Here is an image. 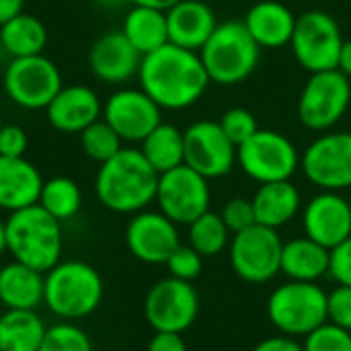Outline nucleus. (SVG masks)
<instances>
[{
  "label": "nucleus",
  "mask_w": 351,
  "mask_h": 351,
  "mask_svg": "<svg viewBox=\"0 0 351 351\" xmlns=\"http://www.w3.org/2000/svg\"><path fill=\"white\" fill-rule=\"evenodd\" d=\"M140 88L160 107L181 111L195 105L212 84L199 51L167 43L142 58Z\"/></svg>",
  "instance_id": "f257e3e1"
},
{
  "label": "nucleus",
  "mask_w": 351,
  "mask_h": 351,
  "mask_svg": "<svg viewBox=\"0 0 351 351\" xmlns=\"http://www.w3.org/2000/svg\"><path fill=\"white\" fill-rule=\"evenodd\" d=\"M158 173L140 148H121L101 162L95 179L99 202L115 214H138L156 199Z\"/></svg>",
  "instance_id": "f03ea898"
},
{
  "label": "nucleus",
  "mask_w": 351,
  "mask_h": 351,
  "mask_svg": "<svg viewBox=\"0 0 351 351\" xmlns=\"http://www.w3.org/2000/svg\"><path fill=\"white\" fill-rule=\"evenodd\" d=\"M6 249L14 261L45 274L62 261V222L39 204L10 212L6 220Z\"/></svg>",
  "instance_id": "7ed1b4c3"
},
{
  "label": "nucleus",
  "mask_w": 351,
  "mask_h": 351,
  "mask_svg": "<svg viewBox=\"0 0 351 351\" xmlns=\"http://www.w3.org/2000/svg\"><path fill=\"white\" fill-rule=\"evenodd\" d=\"M199 58L212 82L234 86L245 82L257 70L261 47L243 21H224L218 23L210 39L204 43Z\"/></svg>",
  "instance_id": "20e7f679"
},
{
  "label": "nucleus",
  "mask_w": 351,
  "mask_h": 351,
  "mask_svg": "<svg viewBox=\"0 0 351 351\" xmlns=\"http://www.w3.org/2000/svg\"><path fill=\"white\" fill-rule=\"evenodd\" d=\"M103 300V280L84 261H60L45 271L43 304L64 321H78L93 315Z\"/></svg>",
  "instance_id": "39448f33"
},
{
  "label": "nucleus",
  "mask_w": 351,
  "mask_h": 351,
  "mask_svg": "<svg viewBox=\"0 0 351 351\" xmlns=\"http://www.w3.org/2000/svg\"><path fill=\"white\" fill-rule=\"evenodd\" d=\"M267 317L282 335L306 337L327 323V292L315 282L288 280L269 294Z\"/></svg>",
  "instance_id": "423d86ee"
},
{
  "label": "nucleus",
  "mask_w": 351,
  "mask_h": 351,
  "mask_svg": "<svg viewBox=\"0 0 351 351\" xmlns=\"http://www.w3.org/2000/svg\"><path fill=\"white\" fill-rule=\"evenodd\" d=\"M237 165L259 185L290 181L300 167V152L282 132L259 128L237 148Z\"/></svg>",
  "instance_id": "0eeeda50"
},
{
  "label": "nucleus",
  "mask_w": 351,
  "mask_h": 351,
  "mask_svg": "<svg viewBox=\"0 0 351 351\" xmlns=\"http://www.w3.org/2000/svg\"><path fill=\"white\" fill-rule=\"evenodd\" d=\"M350 103L351 80L343 72H313L298 97V119L306 130L323 134L341 121Z\"/></svg>",
  "instance_id": "6e6552de"
},
{
  "label": "nucleus",
  "mask_w": 351,
  "mask_h": 351,
  "mask_svg": "<svg viewBox=\"0 0 351 351\" xmlns=\"http://www.w3.org/2000/svg\"><path fill=\"white\" fill-rule=\"evenodd\" d=\"M282 249L284 241L276 228L253 224L230 239L232 271L247 284H267L282 274Z\"/></svg>",
  "instance_id": "1a4fd4ad"
},
{
  "label": "nucleus",
  "mask_w": 351,
  "mask_h": 351,
  "mask_svg": "<svg viewBox=\"0 0 351 351\" xmlns=\"http://www.w3.org/2000/svg\"><path fill=\"white\" fill-rule=\"evenodd\" d=\"M343 41L346 39L335 16L315 8L296 16L290 47L296 62L313 74L337 68Z\"/></svg>",
  "instance_id": "9d476101"
},
{
  "label": "nucleus",
  "mask_w": 351,
  "mask_h": 351,
  "mask_svg": "<svg viewBox=\"0 0 351 351\" xmlns=\"http://www.w3.org/2000/svg\"><path fill=\"white\" fill-rule=\"evenodd\" d=\"M2 84L14 105L31 111L45 109L64 86L58 66L43 53L10 60Z\"/></svg>",
  "instance_id": "9b49d317"
},
{
  "label": "nucleus",
  "mask_w": 351,
  "mask_h": 351,
  "mask_svg": "<svg viewBox=\"0 0 351 351\" xmlns=\"http://www.w3.org/2000/svg\"><path fill=\"white\" fill-rule=\"evenodd\" d=\"M304 177L321 191L351 189V132H323L300 156Z\"/></svg>",
  "instance_id": "f8f14e48"
},
{
  "label": "nucleus",
  "mask_w": 351,
  "mask_h": 351,
  "mask_svg": "<svg viewBox=\"0 0 351 351\" xmlns=\"http://www.w3.org/2000/svg\"><path fill=\"white\" fill-rule=\"evenodd\" d=\"M199 315V296L191 282L165 278L156 282L144 300V317L154 333H185Z\"/></svg>",
  "instance_id": "ddd939ff"
},
{
  "label": "nucleus",
  "mask_w": 351,
  "mask_h": 351,
  "mask_svg": "<svg viewBox=\"0 0 351 351\" xmlns=\"http://www.w3.org/2000/svg\"><path fill=\"white\" fill-rule=\"evenodd\" d=\"M158 210L177 226H189L195 218L210 210V181L187 165L158 175L156 199Z\"/></svg>",
  "instance_id": "4468645a"
},
{
  "label": "nucleus",
  "mask_w": 351,
  "mask_h": 351,
  "mask_svg": "<svg viewBox=\"0 0 351 351\" xmlns=\"http://www.w3.org/2000/svg\"><path fill=\"white\" fill-rule=\"evenodd\" d=\"M185 165L210 179H220L237 167V146L222 132L218 121L202 119L183 130Z\"/></svg>",
  "instance_id": "2eb2a0df"
},
{
  "label": "nucleus",
  "mask_w": 351,
  "mask_h": 351,
  "mask_svg": "<svg viewBox=\"0 0 351 351\" xmlns=\"http://www.w3.org/2000/svg\"><path fill=\"white\" fill-rule=\"evenodd\" d=\"M103 119L123 142H142L162 123V109L142 88H119L105 101Z\"/></svg>",
  "instance_id": "dca6fc26"
},
{
  "label": "nucleus",
  "mask_w": 351,
  "mask_h": 351,
  "mask_svg": "<svg viewBox=\"0 0 351 351\" xmlns=\"http://www.w3.org/2000/svg\"><path fill=\"white\" fill-rule=\"evenodd\" d=\"M125 245L138 261L148 265H162L181 245L179 228L160 210H142L134 214L125 228Z\"/></svg>",
  "instance_id": "f3484780"
},
{
  "label": "nucleus",
  "mask_w": 351,
  "mask_h": 351,
  "mask_svg": "<svg viewBox=\"0 0 351 351\" xmlns=\"http://www.w3.org/2000/svg\"><path fill=\"white\" fill-rule=\"evenodd\" d=\"M304 237L335 249L351 237V204L341 191H321L302 210Z\"/></svg>",
  "instance_id": "a211bd4d"
},
{
  "label": "nucleus",
  "mask_w": 351,
  "mask_h": 351,
  "mask_svg": "<svg viewBox=\"0 0 351 351\" xmlns=\"http://www.w3.org/2000/svg\"><path fill=\"white\" fill-rule=\"evenodd\" d=\"M142 53L119 31H107L97 37L88 49V68L103 84H123L138 76Z\"/></svg>",
  "instance_id": "6ab92c4d"
},
{
  "label": "nucleus",
  "mask_w": 351,
  "mask_h": 351,
  "mask_svg": "<svg viewBox=\"0 0 351 351\" xmlns=\"http://www.w3.org/2000/svg\"><path fill=\"white\" fill-rule=\"evenodd\" d=\"M45 113L53 130L64 134H80L93 121L103 117V103L90 86L68 84L58 90L45 107Z\"/></svg>",
  "instance_id": "aec40b11"
},
{
  "label": "nucleus",
  "mask_w": 351,
  "mask_h": 351,
  "mask_svg": "<svg viewBox=\"0 0 351 351\" xmlns=\"http://www.w3.org/2000/svg\"><path fill=\"white\" fill-rule=\"evenodd\" d=\"M169 43L199 51L218 27L216 12L204 0H181L167 10Z\"/></svg>",
  "instance_id": "412c9836"
},
{
  "label": "nucleus",
  "mask_w": 351,
  "mask_h": 351,
  "mask_svg": "<svg viewBox=\"0 0 351 351\" xmlns=\"http://www.w3.org/2000/svg\"><path fill=\"white\" fill-rule=\"evenodd\" d=\"M243 23L261 49H280L292 41L296 14L280 0H259L247 10Z\"/></svg>",
  "instance_id": "4be33fe9"
},
{
  "label": "nucleus",
  "mask_w": 351,
  "mask_h": 351,
  "mask_svg": "<svg viewBox=\"0 0 351 351\" xmlns=\"http://www.w3.org/2000/svg\"><path fill=\"white\" fill-rule=\"evenodd\" d=\"M43 177L25 156H0V210L16 212L39 202Z\"/></svg>",
  "instance_id": "5701e85b"
},
{
  "label": "nucleus",
  "mask_w": 351,
  "mask_h": 351,
  "mask_svg": "<svg viewBox=\"0 0 351 351\" xmlns=\"http://www.w3.org/2000/svg\"><path fill=\"white\" fill-rule=\"evenodd\" d=\"M253 210L257 224L267 228H282L292 222L302 210V197L292 181L263 183L253 195Z\"/></svg>",
  "instance_id": "b1692460"
},
{
  "label": "nucleus",
  "mask_w": 351,
  "mask_h": 351,
  "mask_svg": "<svg viewBox=\"0 0 351 351\" xmlns=\"http://www.w3.org/2000/svg\"><path fill=\"white\" fill-rule=\"evenodd\" d=\"M45 274L12 261L0 267V302L10 311H37L43 304Z\"/></svg>",
  "instance_id": "393cba45"
},
{
  "label": "nucleus",
  "mask_w": 351,
  "mask_h": 351,
  "mask_svg": "<svg viewBox=\"0 0 351 351\" xmlns=\"http://www.w3.org/2000/svg\"><path fill=\"white\" fill-rule=\"evenodd\" d=\"M331 249L315 243L308 237H296L284 243L282 274L294 282H319L329 276Z\"/></svg>",
  "instance_id": "a878e982"
},
{
  "label": "nucleus",
  "mask_w": 351,
  "mask_h": 351,
  "mask_svg": "<svg viewBox=\"0 0 351 351\" xmlns=\"http://www.w3.org/2000/svg\"><path fill=\"white\" fill-rule=\"evenodd\" d=\"M121 33L142 56H148L169 43L167 12L134 4L123 19Z\"/></svg>",
  "instance_id": "bb28decb"
},
{
  "label": "nucleus",
  "mask_w": 351,
  "mask_h": 351,
  "mask_svg": "<svg viewBox=\"0 0 351 351\" xmlns=\"http://www.w3.org/2000/svg\"><path fill=\"white\" fill-rule=\"evenodd\" d=\"M45 45H47V29L33 14L19 12L16 16L0 25V47L12 60L39 56L43 53Z\"/></svg>",
  "instance_id": "cd10ccee"
},
{
  "label": "nucleus",
  "mask_w": 351,
  "mask_h": 351,
  "mask_svg": "<svg viewBox=\"0 0 351 351\" xmlns=\"http://www.w3.org/2000/svg\"><path fill=\"white\" fill-rule=\"evenodd\" d=\"M140 152L158 175L177 169L185 165L183 132L177 125L162 121L140 142Z\"/></svg>",
  "instance_id": "c85d7f7f"
},
{
  "label": "nucleus",
  "mask_w": 351,
  "mask_h": 351,
  "mask_svg": "<svg viewBox=\"0 0 351 351\" xmlns=\"http://www.w3.org/2000/svg\"><path fill=\"white\" fill-rule=\"evenodd\" d=\"M47 327L37 311H10L0 317V351H39Z\"/></svg>",
  "instance_id": "c756f323"
},
{
  "label": "nucleus",
  "mask_w": 351,
  "mask_h": 351,
  "mask_svg": "<svg viewBox=\"0 0 351 351\" xmlns=\"http://www.w3.org/2000/svg\"><path fill=\"white\" fill-rule=\"evenodd\" d=\"M37 204L47 214H51L56 220L66 222L80 212L82 191H80L78 183L70 177H51V179L43 181Z\"/></svg>",
  "instance_id": "7c9ffc66"
},
{
  "label": "nucleus",
  "mask_w": 351,
  "mask_h": 351,
  "mask_svg": "<svg viewBox=\"0 0 351 351\" xmlns=\"http://www.w3.org/2000/svg\"><path fill=\"white\" fill-rule=\"evenodd\" d=\"M187 239L189 247H193L206 259L222 253L230 245L232 232L226 228L220 214L208 210L187 226Z\"/></svg>",
  "instance_id": "2f4dec72"
},
{
  "label": "nucleus",
  "mask_w": 351,
  "mask_h": 351,
  "mask_svg": "<svg viewBox=\"0 0 351 351\" xmlns=\"http://www.w3.org/2000/svg\"><path fill=\"white\" fill-rule=\"evenodd\" d=\"M78 136H80V146H82L84 154L99 165L109 160L123 148V140L103 117L93 121Z\"/></svg>",
  "instance_id": "473e14b6"
},
{
  "label": "nucleus",
  "mask_w": 351,
  "mask_h": 351,
  "mask_svg": "<svg viewBox=\"0 0 351 351\" xmlns=\"http://www.w3.org/2000/svg\"><path fill=\"white\" fill-rule=\"evenodd\" d=\"M39 351H93L90 337L74 323H58L47 327Z\"/></svg>",
  "instance_id": "72a5a7b5"
},
{
  "label": "nucleus",
  "mask_w": 351,
  "mask_h": 351,
  "mask_svg": "<svg viewBox=\"0 0 351 351\" xmlns=\"http://www.w3.org/2000/svg\"><path fill=\"white\" fill-rule=\"evenodd\" d=\"M304 351H351V331L325 323L304 337Z\"/></svg>",
  "instance_id": "f704fd0d"
},
{
  "label": "nucleus",
  "mask_w": 351,
  "mask_h": 351,
  "mask_svg": "<svg viewBox=\"0 0 351 351\" xmlns=\"http://www.w3.org/2000/svg\"><path fill=\"white\" fill-rule=\"evenodd\" d=\"M218 123L237 148L241 144H245L259 130L255 115L245 107H232V109L224 111L222 117L218 119Z\"/></svg>",
  "instance_id": "c9c22d12"
},
{
  "label": "nucleus",
  "mask_w": 351,
  "mask_h": 351,
  "mask_svg": "<svg viewBox=\"0 0 351 351\" xmlns=\"http://www.w3.org/2000/svg\"><path fill=\"white\" fill-rule=\"evenodd\" d=\"M167 269L171 278L183 280V282H193L199 278L204 269V257L189 245H179L171 257L167 259Z\"/></svg>",
  "instance_id": "e433bc0d"
},
{
  "label": "nucleus",
  "mask_w": 351,
  "mask_h": 351,
  "mask_svg": "<svg viewBox=\"0 0 351 351\" xmlns=\"http://www.w3.org/2000/svg\"><path fill=\"white\" fill-rule=\"evenodd\" d=\"M226 228L237 234V232H243L247 228H251L253 224H257V218H255V210H253V202L247 199V197H232L224 204L222 212H220Z\"/></svg>",
  "instance_id": "4c0bfd02"
},
{
  "label": "nucleus",
  "mask_w": 351,
  "mask_h": 351,
  "mask_svg": "<svg viewBox=\"0 0 351 351\" xmlns=\"http://www.w3.org/2000/svg\"><path fill=\"white\" fill-rule=\"evenodd\" d=\"M327 321L351 331V288L337 286L327 294Z\"/></svg>",
  "instance_id": "58836bf2"
},
{
  "label": "nucleus",
  "mask_w": 351,
  "mask_h": 351,
  "mask_svg": "<svg viewBox=\"0 0 351 351\" xmlns=\"http://www.w3.org/2000/svg\"><path fill=\"white\" fill-rule=\"evenodd\" d=\"M29 146V136L21 125L14 123H4L0 130V156L8 158H19L25 156Z\"/></svg>",
  "instance_id": "ea45409f"
},
{
  "label": "nucleus",
  "mask_w": 351,
  "mask_h": 351,
  "mask_svg": "<svg viewBox=\"0 0 351 351\" xmlns=\"http://www.w3.org/2000/svg\"><path fill=\"white\" fill-rule=\"evenodd\" d=\"M329 276L337 282V286H350L351 288V237L331 249V265Z\"/></svg>",
  "instance_id": "a19ab883"
},
{
  "label": "nucleus",
  "mask_w": 351,
  "mask_h": 351,
  "mask_svg": "<svg viewBox=\"0 0 351 351\" xmlns=\"http://www.w3.org/2000/svg\"><path fill=\"white\" fill-rule=\"evenodd\" d=\"M146 351H189L181 333H154Z\"/></svg>",
  "instance_id": "79ce46f5"
},
{
  "label": "nucleus",
  "mask_w": 351,
  "mask_h": 351,
  "mask_svg": "<svg viewBox=\"0 0 351 351\" xmlns=\"http://www.w3.org/2000/svg\"><path fill=\"white\" fill-rule=\"evenodd\" d=\"M253 351H304L302 343L296 341V337H288V335H280V337H267L263 341H259Z\"/></svg>",
  "instance_id": "37998d69"
},
{
  "label": "nucleus",
  "mask_w": 351,
  "mask_h": 351,
  "mask_svg": "<svg viewBox=\"0 0 351 351\" xmlns=\"http://www.w3.org/2000/svg\"><path fill=\"white\" fill-rule=\"evenodd\" d=\"M23 4L25 0H0V25L23 12Z\"/></svg>",
  "instance_id": "c03bdc74"
},
{
  "label": "nucleus",
  "mask_w": 351,
  "mask_h": 351,
  "mask_svg": "<svg viewBox=\"0 0 351 351\" xmlns=\"http://www.w3.org/2000/svg\"><path fill=\"white\" fill-rule=\"evenodd\" d=\"M337 70L343 72L351 80V39H346L339 51V62H337Z\"/></svg>",
  "instance_id": "a18cd8bd"
},
{
  "label": "nucleus",
  "mask_w": 351,
  "mask_h": 351,
  "mask_svg": "<svg viewBox=\"0 0 351 351\" xmlns=\"http://www.w3.org/2000/svg\"><path fill=\"white\" fill-rule=\"evenodd\" d=\"M132 4H136V6H148V8H156V10H169V8H173L177 2H181V0H130Z\"/></svg>",
  "instance_id": "49530a36"
},
{
  "label": "nucleus",
  "mask_w": 351,
  "mask_h": 351,
  "mask_svg": "<svg viewBox=\"0 0 351 351\" xmlns=\"http://www.w3.org/2000/svg\"><path fill=\"white\" fill-rule=\"evenodd\" d=\"M101 8H119V6H123V4H128L130 0H95Z\"/></svg>",
  "instance_id": "de8ad7c7"
},
{
  "label": "nucleus",
  "mask_w": 351,
  "mask_h": 351,
  "mask_svg": "<svg viewBox=\"0 0 351 351\" xmlns=\"http://www.w3.org/2000/svg\"><path fill=\"white\" fill-rule=\"evenodd\" d=\"M4 251H8V249H6V222L0 220V255H2Z\"/></svg>",
  "instance_id": "09e8293b"
},
{
  "label": "nucleus",
  "mask_w": 351,
  "mask_h": 351,
  "mask_svg": "<svg viewBox=\"0 0 351 351\" xmlns=\"http://www.w3.org/2000/svg\"><path fill=\"white\" fill-rule=\"evenodd\" d=\"M2 125H4V123H2V117H0V130H2Z\"/></svg>",
  "instance_id": "8fccbe9b"
},
{
  "label": "nucleus",
  "mask_w": 351,
  "mask_h": 351,
  "mask_svg": "<svg viewBox=\"0 0 351 351\" xmlns=\"http://www.w3.org/2000/svg\"><path fill=\"white\" fill-rule=\"evenodd\" d=\"M350 191H351V189H350ZM350 204H351V197H350Z\"/></svg>",
  "instance_id": "3c124183"
}]
</instances>
